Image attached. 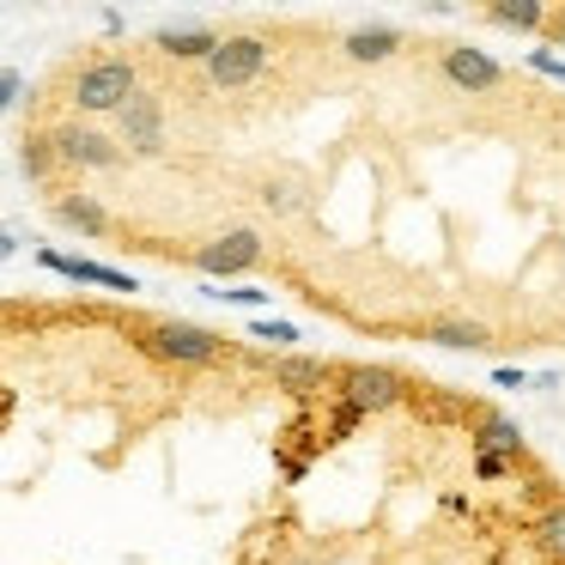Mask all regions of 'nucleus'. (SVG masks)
<instances>
[{"mask_svg":"<svg viewBox=\"0 0 565 565\" xmlns=\"http://www.w3.org/2000/svg\"><path fill=\"white\" fill-rule=\"evenodd\" d=\"M135 98H140V67L128 62V55H98V62H86L74 74V86H67V104H74L79 116H122Z\"/></svg>","mask_w":565,"mask_h":565,"instance_id":"f257e3e1","label":"nucleus"},{"mask_svg":"<svg viewBox=\"0 0 565 565\" xmlns=\"http://www.w3.org/2000/svg\"><path fill=\"white\" fill-rule=\"evenodd\" d=\"M140 347L159 359H171V365H220V359H232V347H225V334L201 329V322H140Z\"/></svg>","mask_w":565,"mask_h":565,"instance_id":"f03ea898","label":"nucleus"},{"mask_svg":"<svg viewBox=\"0 0 565 565\" xmlns=\"http://www.w3.org/2000/svg\"><path fill=\"white\" fill-rule=\"evenodd\" d=\"M268 62H274V43L268 38H256V31H232V38L213 50L207 79L220 92H244V86H256V79L268 74Z\"/></svg>","mask_w":565,"mask_h":565,"instance_id":"7ed1b4c3","label":"nucleus"},{"mask_svg":"<svg viewBox=\"0 0 565 565\" xmlns=\"http://www.w3.org/2000/svg\"><path fill=\"white\" fill-rule=\"evenodd\" d=\"M334 395H347L359 414H390V407H402L414 395V383L390 365H341V390Z\"/></svg>","mask_w":565,"mask_h":565,"instance_id":"20e7f679","label":"nucleus"},{"mask_svg":"<svg viewBox=\"0 0 565 565\" xmlns=\"http://www.w3.org/2000/svg\"><path fill=\"white\" fill-rule=\"evenodd\" d=\"M262 256H268L262 232H225V237H207V244H201L189 262H195L207 280H237V274L262 268Z\"/></svg>","mask_w":565,"mask_h":565,"instance_id":"39448f33","label":"nucleus"},{"mask_svg":"<svg viewBox=\"0 0 565 565\" xmlns=\"http://www.w3.org/2000/svg\"><path fill=\"white\" fill-rule=\"evenodd\" d=\"M50 135H55V147H62V164H74V171H116V164L128 159L122 140L98 135V128L62 122V128H50Z\"/></svg>","mask_w":565,"mask_h":565,"instance_id":"423d86ee","label":"nucleus"},{"mask_svg":"<svg viewBox=\"0 0 565 565\" xmlns=\"http://www.w3.org/2000/svg\"><path fill=\"white\" fill-rule=\"evenodd\" d=\"M116 135H122L128 152L159 159V152H164V98H159V92H140V98L116 116Z\"/></svg>","mask_w":565,"mask_h":565,"instance_id":"0eeeda50","label":"nucleus"},{"mask_svg":"<svg viewBox=\"0 0 565 565\" xmlns=\"http://www.w3.org/2000/svg\"><path fill=\"white\" fill-rule=\"evenodd\" d=\"M329 383H341V365H334V359H317V353H280L274 359V390L298 395V402L322 395Z\"/></svg>","mask_w":565,"mask_h":565,"instance_id":"6e6552de","label":"nucleus"},{"mask_svg":"<svg viewBox=\"0 0 565 565\" xmlns=\"http://www.w3.org/2000/svg\"><path fill=\"white\" fill-rule=\"evenodd\" d=\"M444 79H450L456 92H499L504 67L492 62L487 50H475V43H450V50H444Z\"/></svg>","mask_w":565,"mask_h":565,"instance_id":"1a4fd4ad","label":"nucleus"},{"mask_svg":"<svg viewBox=\"0 0 565 565\" xmlns=\"http://www.w3.org/2000/svg\"><path fill=\"white\" fill-rule=\"evenodd\" d=\"M38 262L50 274H62V280H74V286H104V292H140V280L135 274H122V268H104V262H86V256H62V249H38Z\"/></svg>","mask_w":565,"mask_h":565,"instance_id":"9d476101","label":"nucleus"},{"mask_svg":"<svg viewBox=\"0 0 565 565\" xmlns=\"http://www.w3.org/2000/svg\"><path fill=\"white\" fill-rule=\"evenodd\" d=\"M220 43L225 38L213 25H164V31H152V50H159L164 62H201V67H207Z\"/></svg>","mask_w":565,"mask_h":565,"instance_id":"9b49d317","label":"nucleus"},{"mask_svg":"<svg viewBox=\"0 0 565 565\" xmlns=\"http://www.w3.org/2000/svg\"><path fill=\"white\" fill-rule=\"evenodd\" d=\"M419 341L450 347V353H480V347H492V334H487V322H468V317H431V322H419Z\"/></svg>","mask_w":565,"mask_h":565,"instance_id":"f8f14e48","label":"nucleus"},{"mask_svg":"<svg viewBox=\"0 0 565 565\" xmlns=\"http://www.w3.org/2000/svg\"><path fill=\"white\" fill-rule=\"evenodd\" d=\"M468 450H499V456H511V462H523V426H516L511 414H475Z\"/></svg>","mask_w":565,"mask_h":565,"instance_id":"ddd939ff","label":"nucleus"},{"mask_svg":"<svg viewBox=\"0 0 565 565\" xmlns=\"http://www.w3.org/2000/svg\"><path fill=\"white\" fill-rule=\"evenodd\" d=\"M55 220L67 225V232H79V237H104L110 232V213H104V201L98 195H55Z\"/></svg>","mask_w":565,"mask_h":565,"instance_id":"4468645a","label":"nucleus"},{"mask_svg":"<svg viewBox=\"0 0 565 565\" xmlns=\"http://www.w3.org/2000/svg\"><path fill=\"white\" fill-rule=\"evenodd\" d=\"M347 62H365V67H377V62H390L395 50H402V31L395 25H359V31H347Z\"/></svg>","mask_w":565,"mask_h":565,"instance_id":"2eb2a0df","label":"nucleus"},{"mask_svg":"<svg viewBox=\"0 0 565 565\" xmlns=\"http://www.w3.org/2000/svg\"><path fill=\"white\" fill-rule=\"evenodd\" d=\"M19 164H25L31 183H50V177L62 171V147H55V135H25L19 140Z\"/></svg>","mask_w":565,"mask_h":565,"instance_id":"dca6fc26","label":"nucleus"},{"mask_svg":"<svg viewBox=\"0 0 565 565\" xmlns=\"http://www.w3.org/2000/svg\"><path fill=\"white\" fill-rule=\"evenodd\" d=\"M487 19L492 25H504V31H547V7H535V0H499V7H487Z\"/></svg>","mask_w":565,"mask_h":565,"instance_id":"f3484780","label":"nucleus"},{"mask_svg":"<svg viewBox=\"0 0 565 565\" xmlns=\"http://www.w3.org/2000/svg\"><path fill=\"white\" fill-rule=\"evenodd\" d=\"M535 541H541V553H547V559L565 565V499H553L547 511L535 516Z\"/></svg>","mask_w":565,"mask_h":565,"instance_id":"a211bd4d","label":"nucleus"},{"mask_svg":"<svg viewBox=\"0 0 565 565\" xmlns=\"http://www.w3.org/2000/svg\"><path fill=\"white\" fill-rule=\"evenodd\" d=\"M249 341H268V347H280V353H292L298 329H292V322H274V317H256V322H249Z\"/></svg>","mask_w":565,"mask_h":565,"instance_id":"6ab92c4d","label":"nucleus"},{"mask_svg":"<svg viewBox=\"0 0 565 565\" xmlns=\"http://www.w3.org/2000/svg\"><path fill=\"white\" fill-rule=\"evenodd\" d=\"M262 207L286 220V213H298L305 201H298V189H292V183H262Z\"/></svg>","mask_w":565,"mask_h":565,"instance_id":"aec40b11","label":"nucleus"},{"mask_svg":"<svg viewBox=\"0 0 565 565\" xmlns=\"http://www.w3.org/2000/svg\"><path fill=\"white\" fill-rule=\"evenodd\" d=\"M359 419H365V414H359V407H353V402H347V395H334V419H329V444H341V438H353V426H359Z\"/></svg>","mask_w":565,"mask_h":565,"instance_id":"412c9836","label":"nucleus"},{"mask_svg":"<svg viewBox=\"0 0 565 565\" xmlns=\"http://www.w3.org/2000/svg\"><path fill=\"white\" fill-rule=\"evenodd\" d=\"M511 456H499V450H475V480H504L511 475Z\"/></svg>","mask_w":565,"mask_h":565,"instance_id":"4be33fe9","label":"nucleus"},{"mask_svg":"<svg viewBox=\"0 0 565 565\" xmlns=\"http://www.w3.org/2000/svg\"><path fill=\"white\" fill-rule=\"evenodd\" d=\"M0 104H7V110H19V104H25V74H19V67H7V74H0Z\"/></svg>","mask_w":565,"mask_h":565,"instance_id":"5701e85b","label":"nucleus"},{"mask_svg":"<svg viewBox=\"0 0 565 565\" xmlns=\"http://www.w3.org/2000/svg\"><path fill=\"white\" fill-rule=\"evenodd\" d=\"M529 67H535L541 79H559V86H565V62L553 50H529Z\"/></svg>","mask_w":565,"mask_h":565,"instance_id":"b1692460","label":"nucleus"},{"mask_svg":"<svg viewBox=\"0 0 565 565\" xmlns=\"http://www.w3.org/2000/svg\"><path fill=\"white\" fill-rule=\"evenodd\" d=\"M225 305H268L274 292H262V286H232V292H220Z\"/></svg>","mask_w":565,"mask_h":565,"instance_id":"393cba45","label":"nucleus"},{"mask_svg":"<svg viewBox=\"0 0 565 565\" xmlns=\"http://www.w3.org/2000/svg\"><path fill=\"white\" fill-rule=\"evenodd\" d=\"M492 383H499V390H529V377H523V371H511V365L492 371Z\"/></svg>","mask_w":565,"mask_h":565,"instance_id":"a878e982","label":"nucleus"},{"mask_svg":"<svg viewBox=\"0 0 565 565\" xmlns=\"http://www.w3.org/2000/svg\"><path fill=\"white\" fill-rule=\"evenodd\" d=\"M547 43H565V13H553V19H547Z\"/></svg>","mask_w":565,"mask_h":565,"instance_id":"bb28decb","label":"nucleus"}]
</instances>
